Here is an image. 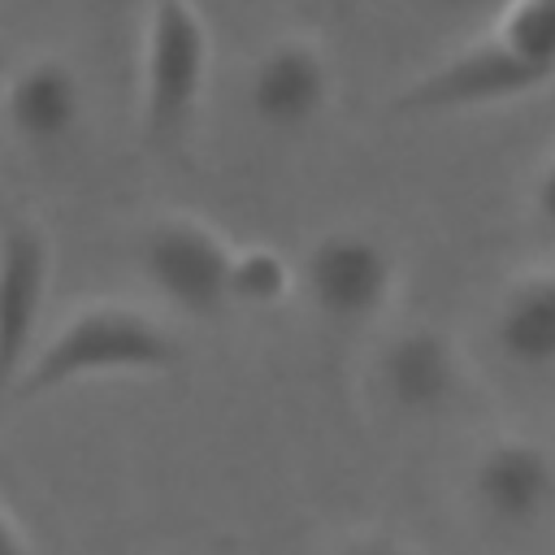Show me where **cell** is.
I'll return each instance as SVG.
<instances>
[{
    "label": "cell",
    "mask_w": 555,
    "mask_h": 555,
    "mask_svg": "<svg viewBox=\"0 0 555 555\" xmlns=\"http://www.w3.org/2000/svg\"><path fill=\"white\" fill-rule=\"evenodd\" d=\"M173 364H178V338L160 317L121 299L82 304L30 356L9 412L52 399L87 377H126V373L152 377V373H169Z\"/></svg>",
    "instance_id": "obj_1"
},
{
    "label": "cell",
    "mask_w": 555,
    "mask_h": 555,
    "mask_svg": "<svg viewBox=\"0 0 555 555\" xmlns=\"http://www.w3.org/2000/svg\"><path fill=\"white\" fill-rule=\"evenodd\" d=\"M212 69V30L195 0H152L139 65V126L152 152L173 156L195 117Z\"/></svg>",
    "instance_id": "obj_2"
},
{
    "label": "cell",
    "mask_w": 555,
    "mask_h": 555,
    "mask_svg": "<svg viewBox=\"0 0 555 555\" xmlns=\"http://www.w3.org/2000/svg\"><path fill=\"white\" fill-rule=\"evenodd\" d=\"M295 286L308 295L321 321L369 325L399 295V260L386 238L356 225H334L299 256Z\"/></svg>",
    "instance_id": "obj_3"
},
{
    "label": "cell",
    "mask_w": 555,
    "mask_h": 555,
    "mask_svg": "<svg viewBox=\"0 0 555 555\" xmlns=\"http://www.w3.org/2000/svg\"><path fill=\"white\" fill-rule=\"evenodd\" d=\"M230 264L234 243L195 212H160L139 230V269L182 317L208 321L230 308Z\"/></svg>",
    "instance_id": "obj_4"
},
{
    "label": "cell",
    "mask_w": 555,
    "mask_h": 555,
    "mask_svg": "<svg viewBox=\"0 0 555 555\" xmlns=\"http://www.w3.org/2000/svg\"><path fill=\"white\" fill-rule=\"evenodd\" d=\"M52 295V238L30 212H0V416L35 356Z\"/></svg>",
    "instance_id": "obj_5"
},
{
    "label": "cell",
    "mask_w": 555,
    "mask_h": 555,
    "mask_svg": "<svg viewBox=\"0 0 555 555\" xmlns=\"http://www.w3.org/2000/svg\"><path fill=\"white\" fill-rule=\"evenodd\" d=\"M546 82L516 61L494 30H486L481 39L464 43L460 52H451L447 61L429 65L421 78H412L395 100L390 113L395 117H451V113H477V108H499V104H516L533 91H542Z\"/></svg>",
    "instance_id": "obj_6"
},
{
    "label": "cell",
    "mask_w": 555,
    "mask_h": 555,
    "mask_svg": "<svg viewBox=\"0 0 555 555\" xmlns=\"http://www.w3.org/2000/svg\"><path fill=\"white\" fill-rule=\"evenodd\" d=\"M243 100L251 121L269 134H299L317 126L334 104V61L325 43L304 30L264 43L247 65Z\"/></svg>",
    "instance_id": "obj_7"
},
{
    "label": "cell",
    "mask_w": 555,
    "mask_h": 555,
    "mask_svg": "<svg viewBox=\"0 0 555 555\" xmlns=\"http://www.w3.org/2000/svg\"><path fill=\"white\" fill-rule=\"evenodd\" d=\"M468 503L499 533H533L555 516V455L529 434L490 438L468 464Z\"/></svg>",
    "instance_id": "obj_8"
},
{
    "label": "cell",
    "mask_w": 555,
    "mask_h": 555,
    "mask_svg": "<svg viewBox=\"0 0 555 555\" xmlns=\"http://www.w3.org/2000/svg\"><path fill=\"white\" fill-rule=\"evenodd\" d=\"M377 390L403 416H434L455 403L464 386V356L460 343L438 325H399L382 338L373 360Z\"/></svg>",
    "instance_id": "obj_9"
},
{
    "label": "cell",
    "mask_w": 555,
    "mask_h": 555,
    "mask_svg": "<svg viewBox=\"0 0 555 555\" xmlns=\"http://www.w3.org/2000/svg\"><path fill=\"white\" fill-rule=\"evenodd\" d=\"M82 78L65 56H26L0 82V126L30 152L61 147L82 126Z\"/></svg>",
    "instance_id": "obj_10"
},
{
    "label": "cell",
    "mask_w": 555,
    "mask_h": 555,
    "mask_svg": "<svg viewBox=\"0 0 555 555\" xmlns=\"http://www.w3.org/2000/svg\"><path fill=\"white\" fill-rule=\"evenodd\" d=\"M490 338L520 373L555 369V269H525L503 286L490 317Z\"/></svg>",
    "instance_id": "obj_11"
},
{
    "label": "cell",
    "mask_w": 555,
    "mask_h": 555,
    "mask_svg": "<svg viewBox=\"0 0 555 555\" xmlns=\"http://www.w3.org/2000/svg\"><path fill=\"white\" fill-rule=\"evenodd\" d=\"M490 30L546 87L555 82V0H512L494 13Z\"/></svg>",
    "instance_id": "obj_12"
},
{
    "label": "cell",
    "mask_w": 555,
    "mask_h": 555,
    "mask_svg": "<svg viewBox=\"0 0 555 555\" xmlns=\"http://www.w3.org/2000/svg\"><path fill=\"white\" fill-rule=\"evenodd\" d=\"M295 291V264L273 243H243L234 247L230 264V308L264 312L278 308Z\"/></svg>",
    "instance_id": "obj_13"
},
{
    "label": "cell",
    "mask_w": 555,
    "mask_h": 555,
    "mask_svg": "<svg viewBox=\"0 0 555 555\" xmlns=\"http://www.w3.org/2000/svg\"><path fill=\"white\" fill-rule=\"evenodd\" d=\"M529 208L538 217V225L546 234H555V152L542 156V165L533 169V182H529Z\"/></svg>",
    "instance_id": "obj_14"
},
{
    "label": "cell",
    "mask_w": 555,
    "mask_h": 555,
    "mask_svg": "<svg viewBox=\"0 0 555 555\" xmlns=\"http://www.w3.org/2000/svg\"><path fill=\"white\" fill-rule=\"evenodd\" d=\"M330 555H412V551L390 533H356V538L338 542Z\"/></svg>",
    "instance_id": "obj_15"
},
{
    "label": "cell",
    "mask_w": 555,
    "mask_h": 555,
    "mask_svg": "<svg viewBox=\"0 0 555 555\" xmlns=\"http://www.w3.org/2000/svg\"><path fill=\"white\" fill-rule=\"evenodd\" d=\"M0 555H30V542L17 525V516L4 507V499H0Z\"/></svg>",
    "instance_id": "obj_16"
},
{
    "label": "cell",
    "mask_w": 555,
    "mask_h": 555,
    "mask_svg": "<svg viewBox=\"0 0 555 555\" xmlns=\"http://www.w3.org/2000/svg\"><path fill=\"white\" fill-rule=\"evenodd\" d=\"M451 4H460V9H477V13H499V9L512 4V0H451Z\"/></svg>",
    "instance_id": "obj_17"
}]
</instances>
